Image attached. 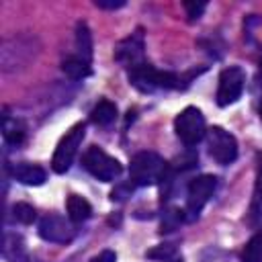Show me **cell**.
<instances>
[{
	"label": "cell",
	"mask_w": 262,
	"mask_h": 262,
	"mask_svg": "<svg viewBox=\"0 0 262 262\" xmlns=\"http://www.w3.org/2000/svg\"><path fill=\"white\" fill-rule=\"evenodd\" d=\"M129 82L141 92H158V90H176L182 88V78L172 72L158 70L149 63H139L129 70Z\"/></svg>",
	"instance_id": "obj_1"
},
{
	"label": "cell",
	"mask_w": 262,
	"mask_h": 262,
	"mask_svg": "<svg viewBox=\"0 0 262 262\" xmlns=\"http://www.w3.org/2000/svg\"><path fill=\"white\" fill-rule=\"evenodd\" d=\"M168 170L164 158L156 151H139L131 158L129 176L135 186H151L158 184Z\"/></svg>",
	"instance_id": "obj_2"
},
{
	"label": "cell",
	"mask_w": 262,
	"mask_h": 262,
	"mask_svg": "<svg viewBox=\"0 0 262 262\" xmlns=\"http://www.w3.org/2000/svg\"><path fill=\"white\" fill-rule=\"evenodd\" d=\"M84 135H86V125L78 123L59 139V143L53 151V158H51V168L55 174H63L70 170V166L78 154V147L84 141Z\"/></svg>",
	"instance_id": "obj_3"
},
{
	"label": "cell",
	"mask_w": 262,
	"mask_h": 262,
	"mask_svg": "<svg viewBox=\"0 0 262 262\" xmlns=\"http://www.w3.org/2000/svg\"><path fill=\"white\" fill-rule=\"evenodd\" d=\"M82 166L98 180L102 182H113L121 176L123 172V166L119 164V160H115L113 156H108L104 149L92 145L84 151L82 156Z\"/></svg>",
	"instance_id": "obj_4"
},
{
	"label": "cell",
	"mask_w": 262,
	"mask_h": 262,
	"mask_svg": "<svg viewBox=\"0 0 262 262\" xmlns=\"http://www.w3.org/2000/svg\"><path fill=\"white\" fill-rule=\"evenodd\" d=\"M174 131L184 145H188V147L196 145L207 135V125H205L203 113L196 106H186L174 119Z\"/></svg>",
	"instance_id": "obj_5"
},
{
	"label": "cell",
	"mask_w": 262,
	"mask_h": 262,
	"mask_svg": "<svg viewBox=\"0 0 262 262\" xmlns=\"http://www.w3.org/2000/svg\"><path fill=\"white\" fill-rule=\"evenodd\" d=\"M215 188H217V178L211 176V174H205V176H199V178L190 180L188 190H186V207H184L186 221H192V219L199 217L203 207L213 196Z\"/></svg>",
	"instance_id": "obj_6"
},
{
	"label": "cell",
	"mask_w": 262,
	"mask_h": 262,
	"mask_svg": "<svg viewBox=\"0 0 262 262\" xmlns=\"http://www.w3.org/2000/svg\"><path fill=\"white\" fill-rule=\"evenodd\" d=\"M207 145L211 158L221 166H227L237 158V141L223 127H211L207 131Z\"/></svg>",
	"instance_id": "obj_7"
},
{
	"label": "cell",
	"mask_w": 262,
	"mask_h": 262,
	"mask_svg": "<svg viewBox=\"0 0 262 262\" xmlns=\"http://www.w3.org/2000/svg\"><path fill=\"white\" fill-rule=\"evenodd\" d=\"M37 231L45 242H51V244H70L76 235L74 221L70 217L55 215V213H49V215L41 217Z\"/></svg>",
	"instance_id": "obj_8"
},
{
	"label": "cell",
	"mask_w": 262,
	"mask_h": 262,
	"mask_svg": "<svg viewBox=\"0 0 262 262\" xmlns=\"http://www.w3.org/2000/svg\"><path fill=\"white\" fill-rule=\"evenodd\" d=\"M244 84H246V74L242 68L231 66L225 68L219 74V86H217V104L219 106H229L233 104L242 92H244Z\"/></svg>",
	"instance_id": "obj_9"
},
{
	"label": "cell",
	"mask_w": 262,
	"mask_h": 262,
	"mask_svg": "<svg viewBox=\"0 0 262 262\" xmlns=\"http://www.w3.org/2000/svg\"><path fill=\"white\" fill-rule=\"evenodd\" d=\"M115 59L119 63L127 66L129 70L139 66V63H145V59H143V33H141V29H137L135 33H131L129 37H125L117 45Z\"/></svg>",
	"instance_id": "obj_10"
},
{
	"label": "cell",
	"mask_w": 262,
	"mask_h": 262,
	"mask_svg": "<svg viewBox=\"0 0 262 262\" xmlns=\"http://www.w3.org/2000/svg\"><path fill=\"white\" fill-rule=\"evenodd\" d=\"M10 176L20 182V184H27V186H41L45 180H47V172L37 166V164H27V162H20V164H14L10 168Z\"/></svg>",
	"instance_id": "obj_11"
},
{
	"label": "cell",
	"mask_w": 262,
	"mask_h": 262,
	"mask_svg": "<svg viewBox=\"0 0 262 262\" xmlns=\"http://www.w3.org/2000/svg\"><path fill=\"white\" fill-rule=\"evenodd\" d=\"M66 209H68V217L74 223H82L92 217V205L80 194H70L66 201Z\"/></svg>",
	"instance_id": "obj_12"
},
{
	"label": "cell",
	"mask_w": 262,
	"mask_h": 262,
	"mask_svg": "<svg viewBox=\"0 0 262 262\" xmlns=\"http://www.w3.org/2000/svg\"><path fill=\"white\" fill-rule=\"evenodd\" d=\"M61 70H63L66 76L72 78V80H84V78H88V76L92 74L90 63L84 61V59L78 57V55H68V57L61 61Z\"/></svg>",
	"instance_id": "obj_13"
},
{
	"label": "cell",
	"mask_w": 262,
	"mask_h": 262,
	"mask_svg": "<svg viewBox=\"0 0 262 262\" xmlns=\"http://www.w3.org/2000/svg\"><path fill=\"white\" fill-rule=\"evenodd\" d=\"M76 49H78V57H82L88 63L92 61V35L84 20L76 25Z\"/></svg>",
	"instance_id": "obj_14"
},
{
	"label": "cell",
	"mask_w": 262,
	"mask_h": 262,
	"mask_svg": "<svg viewBox=\"0 0 262 262\" xmlns=\"http://www.w3.org/2000/svg\"><path fill=\"white\" fill-rule=\"evenodd\" d=\"M2 135H4L6 143L20 145L25 141V125L18 119H12L10 115L4 113V117H2Z\"/></svg>",
	"instance_id": "obj_15"
},
{
	"label": "cell",
	"mask_w": 262,
	"mask_h": 262,
	"mask_svg": "<svg viewBox=\"0 0 262 262\" xmlns=\"http://www.w3.org/2000/svg\"><path fill=\"white\" fill-rule=\"evenodd\" d=\"M117 117V104L111 102V100H100L94 104V108L90 111V121L98 127H104V125H111Z\"/></svg>",
	"instance_id": "obj_16"
},
{
	"label": "cell",
	"mask_w": 262,
	"mask_h": 262,
	"mask_svg": "<svg viewBox=\"0 0 262 262\" xmlns=\"http://www.w3.org/2000/svg\"><path fill=\"white\" fill-rule=\"evenodd\" d=\"M244 262H262V233H256L254 237L248 239L242 252Z\"/></svg>",
	"instance_id": "obj_17"
},
{
	"label": "cell",
	"mask_w": 262,
	"mask_h": 262,
	"mask_svg": "<svg viewBox=\"0 0 262 262\" xmlns=\"http://www.w3.org/2000/svg\"><path fill=\"white\" fill-rule=\"evenodd\" d=\"M4 256L8 258V262H31V258L27 256L23 244H20L16 237H14L12 242H10L8 237L4 239Z\"/></svg>",
	"instance_id": "obj_18"
},
{
	"label": "cell",
	"mask_w": 262,
	"mask_h": 262,
	"mask_svg": "<svg viewBox=\"0 0 262 262\" xmlns=\"http://www.w3.org/2000/svg\"><path fill=\"white\" fill-rule=\"evenodd\" d=\"M12 215H14V219H16L18 223H23V225H31V223L37 219V211H35V207H31L29 203H16V205L12 207Z\"/></svg>",
	"instance_id": "obj_19"
},
{
	"label": "cell",
	"mask_w": 262,
	"mask_h": 262,
	"mask_svg": "<svg viewBox=\"0 0 262 262\" xmlns=\"http://www.w3.org/2000/svg\"><path fill=\"white\" fill-rule=\"evenodd\" d=\"M176 254V246L172 244H162V246H156L151 250H147V258H154V260H168L170 256Z\"/></svg>",
	"instance_id": "obj_20"
},
{
	"label": "cell",
	"mask_w": 262,
	"mask_h": 262,
	"mask_svg": "<svg viewBox=\"0 0 262 262\" xmlns=\"http://www.w3.org/2000/svg\"><path fill=\"white\" fill-rule=\"evenodd\" d=\"M182 6H184V10H186L188 20L192 23V20H196V18H199V16L205 12L207 2H182Z\"/></svg>",
	"instance_id": "obj_21"
},
{
	"label": "cell",
	"mask_w": 262,
	"mask_h": 262,
	"mask_svg": "<svg viewBox=\"0 0 262 262\" xmlns=\"http://www.w3.org/2000/svg\"><path fill=\"white\" fill-rule=\"evenodd\" d=\"M94 4L98 8H104V10H117V8L125 6V0H96Z\"/></svg>",
	"instance_id": "obj_22"
},
{
	"label": "cell",
	"mask_w": 262,
	"mask_h": 262,
	"mask_svg": "<svg viewBox=\"0 0 262 262\" xmlns=\"http://www.w3.org/2000/svg\"><path fill=\"white\" fill-rule=\"evenodd\" d=\"M115 260H117V254L113 250H102L100 254L90 258V262H115Z\"/></svg>",
	"instance_id": "obj_23"
},
{
	"label": "cell",
	"mask_w": 262,
	"mask_h": 262,
	"mask_svg": "<svg viewBox=\"0 0 262 262\" xmlns=\"http://www.w3.org/2000/svg\"><path fill=\"white\" fill-rule=\"evenodd\" d=\"M256 192L262 196V154L258 156V176H256Z\"/></svg>",
	"instance_id": "obj_24"
},
{
	"label": "cell",
	"mask_w": 262,
	"mask_h": 262,
	"mask_svg": "<svg viewBox=\"0 0 262 262\" xmlns=\"http://www.w3.org/2000/svg\"><path fill=\"white\" fill-rule=\"evenodd\" d=\"M260 119H262V100H260Z\"/></svg>",
	"instance_id": "obj_25"
},
{
	"label": "cell",
	"mask_w": 262,
	"mask_h": 262,
	"mask_svg": "<svg viewBox=\"0 0 262 262\" xmlns=\"http://www.w3.org/2000/svg\"><path fill=\"white\" fill-rule=\"evenodd\" d=\"M260 80H262V63H260Z\"/></svg>",
	"instance_id": "obj_26"
},
{
	"label": "cell",
	"mask_w": 262,
	"mask_h": 262,
	"mask_svg": "<svg viewBox=\"0 0 262 262\" xmlns=\"http://www.w3.org/2000/svg\"><path fill=\"white\" fill-rule=\"evenodd\" d=\"M260 199H262V196H260Z\"/></svg>",
	"instance_id": "obj_27"
}]
</instances>
